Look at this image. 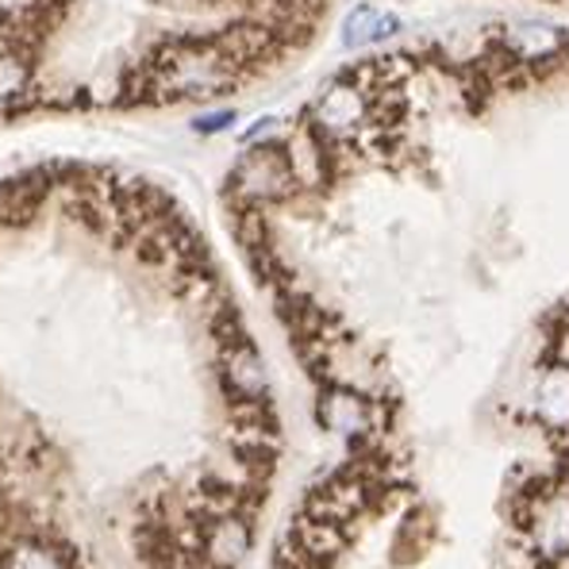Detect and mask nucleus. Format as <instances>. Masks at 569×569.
<instances>
[{"instance_id":"3","label":"nucleus","mask_w":569,"mask_h":569,"mask_svg":"<svg viewBox=\"0 0 569 569\" xmlns=\"http://www.w3.org/2000/svg\"><path fill=\"white\" fill-rule=\"evenodd\" d=\"M520 527L531 539L539 562H558V558L569 555V485L562 489H539L531 500H527Z\"/></svg>"},{"instance_id":"2","label":"nucleus","mask_w":569,"mask_h":569,"mask_svg":"<svg viewBox=\"0 0 569 569\" xmlns=\"http://www.w3.org/2000/svg\"><path fill=\"white\" fill-rule=\"evenodd\" d=\"M331 0H0V123L223 104L320 39Z\"/></svg>"},{"instance_id":"4","label":"nucleus","mask_w":569,"mask_h":569,"mask_svg":"<svg viewBox=\"0 0 569 569\" xmlns=\"http://www.w3.org/2000/svg\"><path fill=\"white\" fill-rule=\"evenodd\" d=\"M535 412L547 427H569V366H550L535 392Z\"/></svg>"},{"instance_id":"1","label":"nucleus","mask_w":569,"mask_h":569,"mask_svg":"<svg viewBox=\"0 0 569 569\" xmlns=\"http://www.w3.org/2000/svg\"><path fill=\"white\" fill-rule=\"evenodd\" d=\"M270 362L200 216L120 162L0 178V569H247Z\"/></svg>"}]
</instances>
